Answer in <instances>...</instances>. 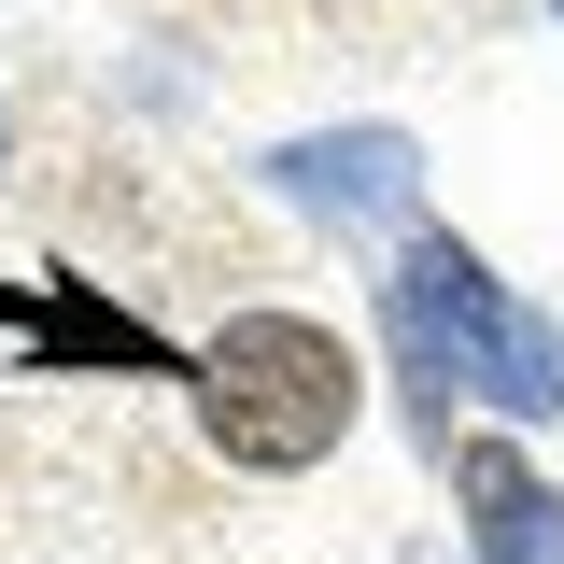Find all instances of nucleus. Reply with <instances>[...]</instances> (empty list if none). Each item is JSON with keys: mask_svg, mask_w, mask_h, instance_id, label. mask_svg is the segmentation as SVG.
Masks as SVG:
<instances>
[{"mask_svg": "<svg viewBox=\"0 0 564 564\" xmlns=\"http://www.w3.org/2000/svg\"><path fill=\"white\" fill-rule=\"evenodd\" d=\"M381 339L410 367L437 452H452V395H480V410H508V423H564V325L536 296H508L494 254L452 240V226H410V240L381 254Z\"/></svg>", "mask_w": 564, "mask_h": 564, "instance_id": "nucleus-1", "label": "nucleus"}, {"mask_svg": "<svg viewBox=\"0 0 564 564\" xmlns=\"http://www.w3.org/2000/svg\"><path fill=\"white\" fill-rule=\"evenodd\" d=\"M184 395H198V437L240 480H311L352 423H367V367L311 311H226L212 352L184 367Z\"/></svg>", "mask_w": 564, "mask_h": 564, "instance_id": "nucleus-2", "label": "nucleus"}, {"mask_svg": "<svg viewBox=\"0 0 564 564\" xmlns=\"http://www.w3.org/2000/svg\"><path fill=\"white\" fill-rule=\"evenodd\" d=\"M452 494H466V564H564V494L508 437H452Z\"/></svg>", "mask_w": 564, "mask_h": 564, "instance_id": "nucleus-4", "label": "nucleus"}, {"mask_svg": "<svg viewBox=\"0 0 564 564\" xmlns=\"http://www.w3.org/2000/svg\"><path fill=\"white\" fill-rule=\"evenodd\" d=\"M269 184L339 240H410L423 226V141L410 128H296L269 141Z\"/></svg>", "mask_w": 564, "mask_h": 564, "instance_id": "nucleus-3", "label": "nucleus"}]
</instances>
